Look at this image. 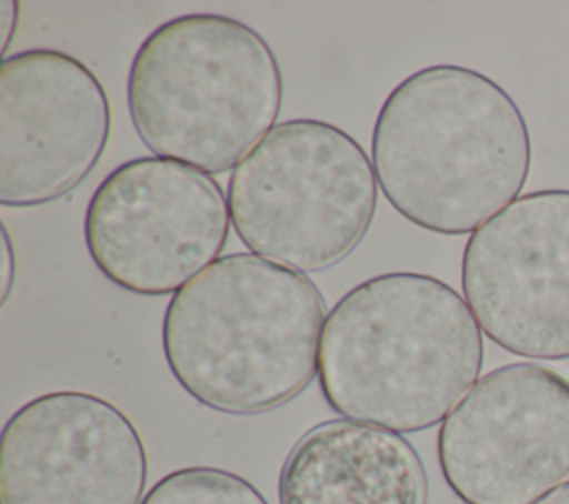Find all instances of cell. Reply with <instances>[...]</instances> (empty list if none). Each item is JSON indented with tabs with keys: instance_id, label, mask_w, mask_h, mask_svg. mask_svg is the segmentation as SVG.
<instances>
[{
	"instance_id": "3957f363",
	"label": "cell",
	"mask_w": 569,
	"mask_h": 504,
	"mask_svg": "<svg viewBox=\"0 0 569 504\" xmlns=\"http://www.w3.org/2000/svg\"><path fill=\"white\" fill-rule=\"evenodd\" d=\"M325 320V298L305 273L256 253H229L171 295L162 353L202 406L267 413L318 375Z\"/></svg>"
},
{
	"instance_id": "277c9868",
	"label": "cell",
	"mask_w": 569,
	"mask_h": 504,
	"mask_svg": "<svg viewBox=\"0 0 569 504\" xmlns=\"http://www.w3.org/2000/svg\"><path fill=\"white\" fill-rule=\"evenodd\" d=\"M282 73L269 42L222 13H187L156 27L127 75L140 142L202 173L238 167L276 127Z\"/></svg>"
},
{
	"instance_id": "6da1fadb",
	"label": "cell",
	"mask_w": 569,
	"mask_h": 504,
	"mask_svg": "<svg viewBox=\"0 0 569 504\" xmlns=\"http://www.w3.org/2000/svg\"><path fill=\"white\" fill-rule=\"evenodd\" d=\"M371 155L382 195L405 220L465 235L520 198L531 138L520 107L496 80L431 64L385 98Z\"/></svg>"
},
{
	"instance_id": "8992f818",
	"label": "cell",
	"mask_w": 569,
	"mask_h": 504,
	"mask_svg": "<svg viewBox=\"0 0 569 504\" xmlns=\"http://www.w3.org/2000/svg\"><path fill=\"white\" fill-rule=\"evenodd\" d=\"M229 220L227 195L209 173L156 155L133 158L93 191L84 244L116 286L167 295L220 258Z\"/></svg>"
},
{
	"instance_id": "52a82bcc",
	"label": "cell",
	"mask_w": 569,
	"mask_h": 504,
	"mask_svg": "<svg viewBox=\"0 0 569 504\" xmlns=\"http://www.w3.org/2000/svg\"><path fill=\"white\" fill-rule=\"evenodd\" d=\"M436 448L462 504H536L569 477V377L538 362L491 369L445 417Z\"/></svg>"
},
{
	"instance_id": "30bf717a",
	"label": "cell",
	"mask_w": 569,
	"mask_h": 504,
	"mask_svg": "<svg viewBox=\"0 0 569 504\" xmlns=\"http://www.w3.org/2000/svg\"><path fill=\"white\" fill-rule=\"evenodd\" d=\"M144 486V442L104 397L53 391L4 422L0 504H140Z\"/></svg>"
},
{
	"instance_id": "ba28073f",
	"label": "cell",
	"mask_w": 569,
	"mask_h": 504,
	"mask_svg": "<svg viewBox=\"0 0 569 504\" xmlns=\"http://www.w3.org/2000/svg\"><path fill=\"white\" fill-rule=\"evenodd\" d=\"M460 282L493 344L520 357L569 360V189L525 193L473 231Z\"/></svg>"
},
{
	"instance_id": "8fae6325",
	"label": "cell",
	"mask_w": 569,
	"mask_h": 504,
	"mask_svg": "<svg viewBox=\"0 0 569 504\" xmlns=\"http://www.w3.org/2000/svg\"><path fill=\"white\" fill-rule=\"evenodd\" d=\"M416 446L396 431L336 417L298 437L280 475V504H427Z\"/></svg>"
},
{
	"instance_id": "4fadbf2b",
	"label": "cell",
	"mask_w": 569,
	"mask_h": 504,
	"mask_svg": "<svg viewBox=\"0 0 569 504\" xmlns=\"http://www.w3.org/2000/svg\"><path fill=\"white\" fill-rule=\"evenodd\" d=\"M2 249H4V271H2V304L7 302L9 293H11V284H13V266H16V255H13V244L9 238L7 226L2 224Z\"/></svg>"
},
{
	"instance_id": "5b68a950",
	"label": "cell",
	"mask_w": 569,
	"mask_h": 504,
	"mask_svg": "<svg viewBox=\"0 0 569 504\" xmlns=\"http://www.w3.org/2000/svg\"><path fill=\"white\" fill-rule=\"evenodd\" d=\"M376 169L347 131L316 118L278 122L233 169L231 224L256 255L300 273L345 260L378 204Z\"/></svg>"
},
{
	"instance_id": "7c38bea8",
	"label": "cell",
	"mask_w": 569,
	"mask_h": 504,
	"mask_svg": "<svg viewBox=\"0 0 569 504\" xmlns=\"http://www.w3.org/2000/svg\"><path fill=\"white\" fill-rule=\"evenodd\" d=\"M140 504H269L242 475L216 466H184L160 477Z\"/></svg>"
},
{
	"instance_id": "9a60e30c",
	"label": "cell",
	"mask_w": 569,
	"mask_h": 504,
	"mask_svg": "<svg viewBox=\"0 0 569 504\" xmlns=\"http://www.w3.org/2000/svg\"><path fill=\"white\" fill-rule=\"evenodd\" d=\"M536 504H569V480L560 486H556L551 493H547L542 500Z\"/></svg>"
},
{
	"instance_id": "5bb4252c",
	"label": "cell",
	"mask_w": 569,
	"mask_h": 504,
	"mask_svg": "<svg viewBox=\"0 0 569 504\" xmlns=\"http://www.w3.org/2000/svg\"><path fill=\"white\" fill-rule=\"evenodd\" d=\"M20 4L18 2H2L0 4V20H2V31H4V40H2V58H7V49H9V42H11V36H13V29L18 24V11Z\"/></svg>"
},
{
	"instance_id": "7a4b0ae2",
	"label": "cell",
	"mask_w": 569,
	"mask_h": 504,
	"mask_svg": "<svg viewBox=\"0 0 569 504\" xmlns=\"http://www.w3.org/2000/svg\"><path fill=\"white\" fill-rule=\"evenodd\" d=\"M482 329L447 282L411 271L373 275L327 313L318 380L342 417L418 433L480 380Z\"/></svg>"
},
{
	"instance_id": "9c48e42d",
	"label": "cell",
	"mask_w": 569,
	"mask_h": 504,
	"mask_svg": "<svg viewBox=\"0 0 569 504\" xmlns=\"http://www.w3.org/2000/svg\"><path fill=\"white\" fill-rule=\"evenodd\" d=\"M109 135V95L78 58L44 47L2 58V206H40L67 195L98 167Z\"/></svg>"
}]
</instances>
